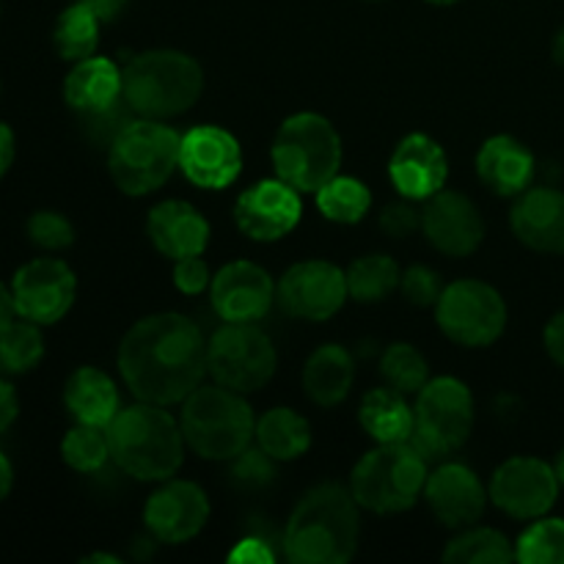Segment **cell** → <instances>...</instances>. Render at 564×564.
<instances>
[{
  "label": "cell",
  "instance_id": "cell-1",
  "mask_svg": "<svg viewBox=\"0 0 564 564\" xmlns=\"http://www.w3.org/2000/svg\"><path fill=\"white\" fill-rule=\"evenodd\" d=\"M119 372L141 402H185L207 375V341L182 314H152L121 339Z\"/></svg>",
  "mask_w": 564,
  "mask_h": 564
},
{
  "label": "cell",
  "instance_id": "cell-2",
  "mask_svg": "<svg viewBox=\"0 0 564 564\" xmlns=\"http://www.w3.org/2000/svg\"><path fill=\"white\" fill-rule=\"evenodd\" d=\"M358 501L336 482L317 485L292 512L284 534L286 560L295 564H341L358 545Z\"/></svg>",
  "mask_w": 564,
  "mask_h": 564
},
{
  "label": "cell",
  "instance_id": "cell-3",
  "mask_svg": "<svg viewBox=\"0 0 564 564\" xmlns=\"http://www.w3.org/2000/svg\"><path fill=\"white\" fill-rule=\"evenodd\" d=\"M110 457L141 482H165L185 457L182 424L163 405L141 402L116 413L108 427Z\"/></svg>",
  "mask_w": 564,
  "mask_h": 564
},
{
  "label": "cell",
  "instance_id": "cell-4",
  "mask_svg": "<svg viewBox=\"0 0 564 564\" xmlns=\"http://www.w3.org/2000/svg\"><path fill=\"white\" fill-rule=\"evenodd\" d=\"M121 97L143 119H171L198 102L204 72L196 58L180 50H149L135 55L121 72Z\"/></svg>",
  "mask_w": 564,
  "mask_h": 564
},
{
  "label": "cell",
  "instance_id": "cell-5",
  "mask_svg": "<svg viewBox=\"0 0 564 564\" xmlns=\"http://www.w3.org/2000/svg\"><path fill=\"white\" fill-rule=\"evenodd\" d=\"M180 424L185 444L204 460H235L257 433L251 405L220 383L198 386L185 400Z\"/></svg>",
  "mask_w": 564,
  "mask_h": 564
},
{
  "label": "cell",
  "instance_id": "cell-6",
  "mask_svg": "<svg viewBox=\"0 0 564 564\" xmlns=\"http://www.w3.org/2000/svg\"><path fill=\"white\" fill-rule=\"evenodd\" d=\"M427 477V455L416 444H380L352 468L350 490L364 510L394 516L416 505Z\"/></svg>",
  "mask_w": 564,
  "mask_h": 564
},
{
  "label": "cell",
  "instance_id": "cell-7",
  "mask_svg": "<svg viewBox=\"0 0 564 564\" xmlns=\"http://www.w3.org/2000/svg\"><path fill=\"white\" fill-rule=\"evenodd\" d=\"M273 169L297 193H317L341 169V138L319 113H295L273 138Z\"/></svg>",
  "mask_w": 564,
  "mask_h": 564
},
{
  "label": "cell",
  "instance_id": "cell-8",
  "mask_svg": "<svg viewBox=\"0 0 564 564\" xmlns=\"http://www.w3.org/2000/svg\"><path fill=\"white\" fill-rule=\"evenodd\" d=\"M182 135L160 119H132L110 143L108 169L127 196L160 191L180 169Z\"/></svg>",
  "mask_w": 564,
  "mask_h": 564
},
{
  "label": "cell",
  "instance_id": "cell-9",
  "mask_svg": "<svg viewBox=\"0 0 564 564\" xmlns=\"http://www.w3.org/2000/svg\"><path fill=\"white\" fill-rule=\"evenodd\" d=\"M413 419L416 422L408 441L416 444L427 457L449 455L466 444L474 430L471 391L455 378L427 380L416 394Z\"/></svg>",
  "mask_w": 564,
  "mask_h": 564
},
{
  "label": "cell",
  "instance_id": "cell-10",
  "mask_svg": "<svg viewBox=\"0 0 564 564\" xmlns=\"http://www.w3.org/2000/svg\"><path fill=\"white\" fill-rule=\"evenodd\" d=\"M207 372L215 383L253 394L275 375V347L253 323H226L207 341Z\"/></svg>",
  "mask_w": 564,
  "mask_h": 564
},
{
  "label": "cell",
  "instance_id": "cell-11",
  "mask_svg": "<svg viewBox=\"0 0 564 564\" xmlns=\"http://www.w3.org/2000/svg\"><path fill=\"white\" fill-rule=\"evenodd\" d=\"M438 308V325L452 341L463 347H488L505 334V297L485 281L463 279L444 286Z\"/></svg>",
  "mask_w": 564,
  "mask_h": 564
},
{
  "label": "cell",
  "instance_id": "cell-12",
  "mask_svg": "<svg viewBox=\"0 0 564 564\" xmlns=\"http://www.w3.org/2000/svg\"><path fill=\"white\" fill-rule=\"evenodd\" d=\"M14 308L22 319L36 325H53L72 308L77 295V279L61 259H33L17 270L11 281Z\"/></svg>",
  "mask_w": 564,
  "mask_h": 564
},
{
  "label": "cell",
  "instance_id": "cell-13",
  "mask_svg": "<svg viewBox=\"0 0 564 564\" xmlns=\"http://www.w3.org/2000/svg\"><path fill=\"white\" fill-rule=\"evenodd\" d=\"M347 273L323 259L292 264L279 284V303L286 314L308 323L330 319L347 301Z\"/></svg>",
  "mask_w": 564,
  "mask_h": 564
},
{
  "label": "cell",
  "instance_id": "cell-14",
  "mask_svg": "<svg viewBox=\"0 0 564 564\" xmlns=\"http://www.w3.org/2000/svg\"><path fill=\"white\" fill-rule=\"evenodd\" d=\"M560 496V479L545 460L510 457L490 479V499L512 518H543Z\"/></svg>",
  "mask_w": 564,
  "mask_h": 564
},
{
  "label": "cell",
  "instance_id": "cell-15",
  "mask_svg": "<svg viewBox=\"0 0 564 564\" xmlns=\"http://www.w3.org/2000/svg\"><path fill=\"white\" fill-rule=\"evenodd\" d=\"M422 231L435 251L446 257H471L485 240V220L477 204L455 191H438L427 198Z\"/></svg>",
  "mask_w": 564,
  "mask_h": 564
},
{
  "label": "cell",
  "instance_id": "cell-16",
  "mask_svg": "<svg viewBox=\"0 0 564 564\" xmlns=\"http://www.w3.org/2000/svg\"><path fill=\"white\" fill-rule=\"evenodd\" d=\"M301 196L284 180H264L248 187L235 207V220L246 237L273 242L290 235L301 224Z\"/></svg>",
  "mask_w": 564,
  "mask_h": 564
},
{
  "label": "cell",
  "instance_id": "cell-17",
  "mask_svg": "<svg viewBox=\"0 0 564 564\" xmlns=\"http://www.w3.org/2000/svg\"><path fill=\"white\" fill-rule=\"evenodd\" d=\"M209 518V499L196 482L174 479L149 496L143 521L160 543L180 545L196 538Z\"/></svg>",
  "mask_w": 564,
  "mask_h": 564
},
{
  "label": "cell",
  "instance_id": "cell-18",
  "mask_svg": "<svg viewBox=\"0 0 564 564\" xmlns=\"http://www.w3.org/2000/svg\"><path fill=\"white\" fill-rule=\"evenodd\" d=\"M180 169L198 187H229L242 169L240 143L224 127H193L182 135Z\"/></svg>",
  "mask_w": 564,
  "mask_h": 564
},
{
  "label": "cell",
  "instance_id": "cell-19",
  "mask_svg": "<svg viewBox=\"0 0 564 564\" xmlns=\"http://www.w3.org/2000/svg\"><path fill=\"white\" fill-rule=\"evenodd\" d=\"M213 306L224 323H257L275 297L268 270L253 262H229L213 279Z\"/></svg>",
  "mask_w": 564,
  "mask_h": 564
},
{
  "label": "cell",
  "instance_id": "cell-20",
  "mask_svg": "<svg viewBox=\"0 0 564 564\" xmlns=\"http://www.w3.org/2000/svg\"><path fill=\"white\" fill-rule=\"evenodd\" d=\"M424 496H427V505L435 518L452 529L477 523L488 505L485 485L479 482L471 468L460 466V463H444L435 468L424 485Z\"/></svg>",
  "mask_w": 564,
  "mask_h": 564
},
{
  "label": "cell",
  "instance_id": "cell-21",
  "mask_svg": "<svg viewBox=\"0 0 564 564\" xmlns=\"http://www.w3.org/2000/svg\"><path fill=\"white\" fill-rule=\"evenodd\" d=\"M389 174L397 191L408 202H427L430 196L444 191L446 176H449V160L438 141L424 132H413L397 147Z\"/></svg>",
  "mask_w": 564,
  "mask_h": 564
},
{
  "label": "cell",
  "instance_id": "cell-22",
  "mask_svg": "<svg viewBox=\"0 0 564 564\" xmlns=\"http://www.w3.org/2000/svg\"><path fill=\"white\" fill-rule=\"evenodd\" d=\"M147 231L154 248L174 262L185 257H198L209 242L207 218L193 204L176 202V198L158 204L149 213Z\"/></svg>",
  "mask_w": 564,
  "mask_h": 564
},
{
  "label": "cell",
  "instance_id": "cell-23",
  "mask_svg": "<svg viewBox=\"0 0 564 564\" xmlns=\"http://www.w3.org/2000/svg\"><path fill=\"white\" fill-rule=\"evenodd\" d=\"M510 224L523 246L543 253H564V193L551 187L521 193Z\"/></svg>",
  "mask_w": 564,
  "mask_h": 564
},
{
  "label": "cell",
  "instance_id": "cell-24",
  "mask_svg": "<svg viewBox=\"0 0 564 564\" xmlns=\"http://www.w3.org/2000/svg\"><path fill=\"white\" fill-rule=\"evenodd\" d=\"M477 174L496 196H521L534 176V154L512 135H494L477 154Z\"/></svg>",
  "mask_w": 564,
  "mask_h": 564
},
{
  "label": "cell",
  "instance_id": "cell-25",
  "mask_svg": "<svg viewBox=\"0 0 564 564\" xmlns=\"http://www.w3.org/2000/svg\"><path fill=\"white\" fill-rule=\"evenodd\" d=\"M121 88H124V80H121L119 66L108 58L88 55V58L77 61L75 69L66 75L64 97L72 110L86 116L119 102Z\"/></svg>",
  "mask_w": 564,
  "mask_h": 564
},
{
  "label": "cell",
  "instance_id": "cell-26",
  "mask_svg": "<svg viewBox=\"0 0 564 564\" xmlns=\"http://www.w3.org/2000/svg\"><path fill=\"white\" fill-rule=\"evenodd\" d=\"M64 402L77 422L94 424V427H110L119 413L116 383L102 369L94 367H80L69 375L64 386Z\"/></svg>",
  "mask_w": 564,
  "mask_h": 564
},
{
  "label": "cell",
  "instance_id": "cell-27",
  "mask_svg": "<svg viewBox=\"0 0 564 564\" xmlns=\"http://www.w3.org/2000/svg\"><path fill=\"white\" fill-rule=\"evenodd\" d=\"M352 378H356L352 358L339 345H323L312 352V358L303 367V389L323 408L345 402V397L352 389Z\"/></svg>",
  "mask_w": 564,
  "mask_h": 564
},
{
  "label": "cell",
  "instance_id": "cell-28",
  "mask_svg": "<svg viewBox=\"0 0 564 564\" xmlns=\"http://www.w3.org/2000/svg\"><path fill=\"white\" fill-rule=\"evenodd\" d=\"M361 427L372 435L378 444H400L413 435V411L405 402V394L397 389H375L364 397L361 411Z\"/></svg>",
  "mask_w": 564,
  "mask_h": 564
},
{
  "label": "cell",
  "instance_id": "cell-29",
  "mask_svg": "<svg viewBox=\"0 0 564 564\" xmlns=\"http://www.w3.org/2000/svg\"><path fill=\"white\" fill-rule=\"evenodd\" d=\"M253 438L273 460H297L312 446V427L292 408H273L257 422Z\"/></svg>",
  "mask_w": 564,
  "mask_h": 564
},
{
  "label": "cell",
  "instance_id": "cell-30",
  "mask_svg": "<svg viewBox=\"0 0 564 564\" xmlns=\"http://www.w3.org/2000/svg\"><path fill=\"white\" fill-rule=\"evenodd\" d=\"M402 284L397 262L386 253H369L356 259L347 270V292L358 303H380Z\"/></svg>",
  "mask_w": 564,
  "mask_h": 564
},
{
  "label": "cell",
  "instance_id": "cell-31",
  "mask_svg": "<svg viewBox=\"0 0 564 564\" xmlns=\"http://www.w3.org/2000/svg\"><path fill=\"white\" fill-rule=\"evenodd\" d=\"M99 22L102 20L88 6L77 3V0L69 9L61 11L53 31V42L61 58L75 61L77 64V61L94 55V50L99 44Z\"/></svg>",
  "mask_w": 564,
  "mask_h": 564
},
{
  "label": "cell",
  "instance_id": "cell-32",
  "mask_svg": "<svg viewBox=\"0 0 564 564\" xmlns=\"http://www.w3.org/2000/svg\"><path fill=\"white\" fill-rule=\"evenodd\" d=\"M369 204H372V193L352 176L336 174L328 185L317 191L319 213L334 224H358L369 213Z\"/></svg>",
  "mask_w": 564,
  "mask_h": 564
},
{
  "label": "cell",
  "instance_id": "cell-33",
  "mask_svg": "<svg viewBox=\"0 0 564 564\" xmlns=\"http://www.w3.org/2000/svg\"><path fill=\"white\" fill-rule=\"evenodd\" d=\"M512 560L516 549L496 529H471L452 540L444 551V562L449 564H507Z\"/></svg>",
  "mask_w": 564,
  "mask_h": 564
},
{
  "label": "cell",
  "instance_id": "cell-34",
  "mask_svg": "<svg viewBox=\"0 0 564 564\" xmlns=\"http://www.w3.org/2000/svg\"><path fill=\"white\" fill-rule=\"evenodd\" d=\"M44 356V339L36 323H14L11 319L0 330V372L22 375L36 367Z\"/></svg>",
  "mask_w": 564,
  "mask_h": 564
},
{
  "label": "cell",
  "instance_id": "cell-35",
  "mask_svg": "<svg viewBox=\"0 0 564 564\" xmlns=\"http://www.w3.org/2000/svg\"><path fill=\"white\" fill-rule=\"evenodd\" d=\"M61 455L75 471L94 474L108 463L110 457V438L108 427H94V424H80L66 433L61 444Z\"/></svg>",
  "mask_w": 564,
  "mask_h": 564
},
{
  "label": "cell",
  "instance_id": "cell-36",
  "mask_svg": "<svg viewBox=\"0 0 564 564\" xmlns=\"http://www.w3.org/2000/svg\"><path fill=\"white\" fill-rule=\"evenodd\" d=\"M380 372H383L386 383L391 389H397L400 394H419L424 389V383L430 380L427 361H424L422 352L413 345L405 341H397L380 358Z\"/></svg>",
  "mask_w": 564,
  "mask_h": 564
},
{
  "label": "cell",
  "instance_id": "cell-37",
  "mask_svg": "<svg viewBox=\"0 0 564 564\" xmlns=\"http://www.w3.org/2000/svg\"><path fill=\"white\" fill-rule=\"evenodd\" d=\"M516 560L523 564H564V521L545 518L521 534Z\"/></svg>",
  "mask_w": 564,
  "mask_h": 564
},
{
  "label": "cell",
  "instance_id": "cell-38",
  "mask_svg": "<svg viewBox=\"0 0 564 564\" xmlns=\"http://www.w3.org/2000/svg\"><path fill=\"white\" fill-rule=\"evenodd\" d=\"M28 237L44 251H61V248H69L75 242V229L61 213L42 209V213H33L31 220H28Z\"/></svg>",
  "mask_w": 564,
  "mask_h": 564
},
{
  "label": "cell",
  "instance_id": "cell-39",
  "mask_svg": "<svg viewBox=\"0 0 564 564\" xmlns=\"http://www.w3.org/2000/svg\"><path fill=\"white\" fill-rule=\"evenodd\" d=\"M127 113H132V108L127 105V99L121 97L119 102H113L110 108L97 110V113L80 116L83 130H86V135L91 138V141L108 143L110 147V143L116 141V135H119V132L132 121Z\"/></svg>",
  "mask_w": 564,
  "mask_h": 564
},
{
  "label": "cell",
  "instance_id": "cell-40",
  "mask_svg": "<svg viewBox=\"0 0 564 564\" xmlns=\"http://www.w3.org/2000/svg\"><path fill=\"white\" fill-rule=\"evenodd\" d=\"M402 292H405L408 301L419 308L435 306L441 301V275L435 270L424 268V264H413L402 273Z\"/></svg>",
  "mask_w": 564,
  "mask_h": 564
},
{
  "label": "cell",
  "instance_id": "cell-41",
  "mask_svg": "<svg viewBox=\"0 0 564 564\" xmlns=\"http://www.w3.org/2000/svg\"><path fill=\"white\" fill-rule=\"evenodd\" d=\"M231 477L242 488H264L270 479L275 477L273 457L262 449H242L235 457V466H231Z\"/></svg>",
  "mask_w": 564,
  "mask_h": 564
},
{
  "label": "cell",
  "instance_id": "cell-42",
  "mask_svg": "<svg viewBox=\"0 0 564 564\" xmlns=\"http://www.w3.org/2000/svg\"><path fill=\"white\" fill-rule=\"evenodd\" d=\"M174 284L176 290L185 292V295H198V292H204L209 284H213V279H209V268L202 259V253H198V257L176 259Z\"/></svg>",
  "mask_w": 564,
  "mask_h": 564
},
{
  "label": "cell",
  "instance_id": "cell-43",
  "mask_svg": "<svg viewBox=\"0 0 564 564\" xmlns=\"http://www.w3.org/2000/svg\"><path fill=\"white\" fill-rule=\"evenodd\" d=\"M380 226L389 237H408L422 226V213H416L408 202L389 204L380 215Z\"/></svg>",
  "mask_w": 564,
  "mask_h": 564
},
{
  "label": "cell",
  "instance_id": "cell-44",
  "mask_svg": "<svg viewBox=\"0 0 564 564\" xmlns=\"http://www.w3.org/2000/svg\"><path fill=\"white\" fill-rule=\"evenodd\" d=\"M273 551L268 549V543L264 540H257V538H248L242 540V543L235 545V551L229 554V562H240V564H270L273 562Z\"/></svg>",
  "mask_w": 564,
  "mask_h": 564
},
{
  "label": "cell",
  "instance_id": "cell-45",
  "mask_svg": "<svg viewBox=\"0 0 564 564\" xmlns=\"http://www.w3.org/2000/svg\"><path fill=\"white\" fill-rule=\"evenodd\" d=\"M545 350L560 367H564V312L556 314L545 328Z\"/></svg>",
  "mask_w": 564,
  "mask_h": 564
},
{
  "label": "cell",
  "instance_id": "cell-46",
  "mask_svg": "<svg viewBox=\"0 0 564 564\" xmlns=\"http://www.w3.org/2000/svg\"><path fill=\"white\" fill-rule=\"evenodd\" d=\"M17 413H20V402H17L14 389H11V383H6V380L0 378V433L14 424Z\"/></svg>",
  "mask_w": 564,
  "mask_h": 564
},
{
  "label": "cell",
  "instance_id": "cell-47",
  "mask_svg": "<svg viewBox=\"0 0 564 564\" xmlns=\"http://www.w3.org/2000/svg\"><path fill=\"white\" fill-rule=\"evenodd\" d=\"M77 3L88 6V9H91L102 22H110L121 14V9L127 6V0H77Z\"/></svg>",
  "mask_w": 564,
  "mask_h": 564
},
{
  "label": "cell",
  "instance_id": "cell-48",
  "mask_svg": "<svg viewBox=\"0 0 564 564\" xmlns=\"http://www.w3.org/2000/svg\"><path fill=\"white\" fill-rule=\"evenodd\" d=\"M14 163V132L9 124L0 121V180L6 176V171Z\"/></svg>",
  "mask_w": 564,
  "mask_h": 564
},
{
  "label": "cell",
  "instance_id": "cell-49",
  "mask_svg": "<svg viewBox=\"0 0 564 564\" xmlns=\"http://www.w3.org/2000/svg\"><path fill=\"white\" fill-rule=\"evenodd\" d=\"M14 314H17L14 295H11L9 286H6L3 281H0V330H3L6 325L11 323V319H14Z\"/></svg>",
  "mask_w": 564,
  "mask_h": 564
},
{
  "label": "cell",
  "instance_id": "cell-50",
  "mask_svg": "<svg viewBox=\"0 0 564 564\" xmlns=\"http://www.w3.org/2000/svg\"><path fill=\"white\" fill-rule=\"evenodd\" d=\"M11 485H14V471H11L9 457L0 452V501L11 494Z\"/></svg>",
  "mask_w": 564,
  "mask_h": 564
},
{
  "label": "cell",
  "instance_id": "cell-51",
  "mask_svg": "<svg viewBox=\"0 0 564 564\" xmlns=\"http://www.w3.org/2000/svg\"><path fill=\"white\" fill-rule=\"evenodd\" d=\"M554 58L564 66V28L556 33V39H554Z\"/></svg>",
  "mask_w": 564,
  "mask_h": 564
},
{
  "label": "cell",
  "instance_id": "cell-52",
  "mask_svg": "<svg viewBox=\"0 0 564 564\" xmlns=\"http://www.w3.org/2000/svg\"><path fill=\"white\" fill-rule=\"evenodd\" d=\"M83 562H108V564H119V556H110V554H94V556H86Z\"/></svg>",
  "mask_w": 564,
  "mask_h": 564
},
{
  "label": "cell",
  "instance_id": "cell-53",
  "mask_svg": "<svg viewBox=\"0 0 564 564\" xmlns=\"http://www.w3.org/2000/svg\"><path fill=\"white\" fill-rule=\"evenodd\" d=\"M554 471H556V479H560V485H564V452H560V457H556Z\"/></svg>",
  "mask_w": 564,
  "mask_h": 564
},
{
  "label": "cell",
  "instance_id": "cell-54",
  "mask_svg": "<svg viewBox=\"0 0 564 564\" xmlns=\"http://www.w3.org/2000/svg\"><path fill=\"white\" fill-rule=\"evenodd\" d=\"M427 3H435V6H452V3H460V0H427Z\"/></svg>",
  "mask_w": 564,
  "mask_h": 564
}]
</instances>
